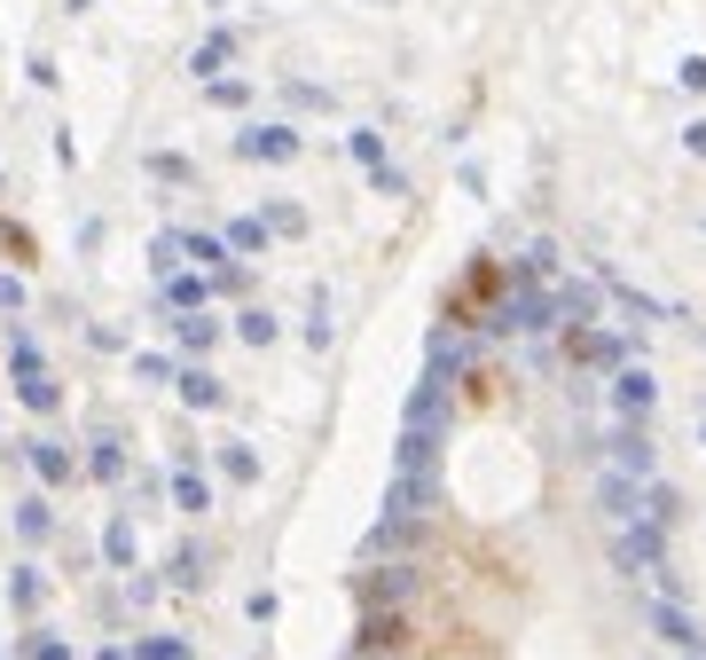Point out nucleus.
<instances>
[{"label": "nucleus", "instance_id": "f257e3e1", "mask_svg": "<svg viewBox=\"0 0 706 660\" xmlns=\"http://www.w3.org/2000/svg\"><path fill=\"white\" fill-rule=\"evenodd\" d=\"M612 566H621V574H652L660 590H675V574H667V543H660V527H644V519L612 535Z\"/></svg>", "mask_w": 706, "mask_h": 660}, {"label": "nucleus", "instance_id": "f03ea898", "mask_svg": "<svg viewBox=\"0 0 706 660\" xmlns=\"http://www.w3.org/2000/svg\"><path fill=\"white\" fill-rule=\"evenodd\" d=\"M408 590H416V566H401V558H385V566L362 574V606H370V613H393Z\"/></svg>", "mask_w": 706, "mask_h": 660}, {"label": "nucleus", "instance_id": "7ed1b4c3", "mask_svg": "<svg viewBox=\"0 0 706 660\" xmlns=\"http://www.w3.org/2000/svg\"><path fill=\"white\" fill-rule=\"evenodd\" d=\"M236 157H251V165H291L299 157V134L291 126H243L236 134Z\"/></svg>", "mask_w": 706, "mask_h": 660}, {"label": "nucleus", "instance_id": "20e7f679", "mask_svg": "<svg viewBox=\"0 0 706 660\" xmlns=\"http://www.w3.org/2000/svg\"><path fill=\"white\" fill-rule=\"evenodd\" d=\"M652 401H660V378H652L644 362H629L621 378H612V409H621L629 425H644V409H652Z\"/></svg>", "mask_w": 706, "mask_h": 660}, {"label": "nucleus", "instance_id": "39448f33", "mask_svg": "<svg viewBox=\"0 0 706 660\" xmlns=\"http://www.w3.org/2000/svg\"><path fill=\"white\" fill-rule=\"evenodd\" d=\"M17 456H24V464L40 472V487H71V472H79V464H71V448H63V441H48V433L17 441Z\"/></svg>", "mask_w": 706, "mask_h": 660}, {"label": "nucleus", "instance_id": "423d86ee", "mask_svg": "<svg viewBox=\"0 0 706 660\" xmlns=\"http://www.w3.org/2000/svg\"><path fill=\"white\" fill-rule=\"evenodd\" d=\"M644 621H652V629H660L675 652H706V629H698V621H691L675 598H652V606H644Z\"/></svg>", "mask_w": 706, "mask_h": 660}, {"label": "nucleus", "instance_id": "0eeeda50", "mask_svg": "<svg viewBox=\"0 0 706 660\" xmlns=\"http://www.w3.org/2000/svg\"><path fill=\"white\" fill-rule=\"evenodd\" d=\"M596 504H604V519L636 527V519H644V479H629V472H604V479H596Z\"/></svg>", "mask_w": 706, "mask_h": 660}, {"label": "nucleus", "instance_id": "6e6552de", "mask_svg": "<svg viewBox=\"0 0 706 660\" xmlns=\"http://www.w3.org/2000/svg\"><path fill=\"white\" fill-rule=\"evenodd\" d=\"M612 472L652 479V433H644V425H621V433H612Z\"/></svg>", "mask_w": 706, "mask_h": 660}, {"label": "nucleus", "instance_id": "1a4fd4ad", "mask_svg": "<svg viewBox=\"0 0 706 660\" xmlns=\"http://www.w3.org/2000/svg\"><path fill=\"white\" fill-rule=\"evenodd\" d=\"M393 644H401V613H370L362 637H353V660H377V652H393Z\"/></svg>", "mask_w": 706, "mask_h": 660}, {"label": "nucleus", "instance_id": "9d476101", "mask_svg": "<svg viewBox=\"0 0 706 660\" xmlns=\"http://www.w3.org/2000/svg\"><path fill=\"white\" fill-rule=\"evenodd\" d=\"M173 385H181V401H189V409H220V401H228V385H220L205 362H189V370L173 378Z\"/></svg>", "mask_w": 706, "mask_h": 660}, {"label": "nucleus", "instance_id": "9b49d317", "mask_svg": "<svg viewBox=\"0 0 706 660\" xmlns=\"http://www.w3.org/2000/svg\"><path fill=\"white\" fill-rule=\"evenodd\" d=\"M205 299H212V276H165V307L173 314H205Z\"/></svg>", "mask_w": 706, "mask_h": 660}, {"label": "nucleus", "instance_id": "f8f14e48", "mask_svg": "<svg viewBox=\"0 0 706 660\" xmlns=\"http://www.w3.org/2000/svg\"><path fill=\"white\" fill-rule=\"evenodd\" d=\"M17 535L24 543H48L55 535V504H48V495H24V504H17Z\"/></svg>", "mask_w": 706, "mask_h": 660}, {"label": "nucleus", "instance_id": "ddd939ff", "mask_svg": "<svg viewBox=\"0 0 706 660\" xmlns=\"http://www.w3.org/2000/svg\"><path fill=\"white\" fill-rule=\"evenodd\" d=\"M173 504H181V512H189V519H197V512H212V479H205V472H189V464H181V472H173Z\"/></svg>", "mask_w": 706, "mask_h": 660}, {"label": "nucleus", "instance_id": "4468645a", "mask_svg": "<svg viewBox=\"0 0 706 660\" xmlns=\"http://www.w3.org/2000/svg\"><path fill=\"white\" fill-rule=\"evenodd\" d=\"M173 339H181V354H205V347L220 339V322H212V314H181V322H173Z\"/></svg>", "mask_w": 706, "mask_h": 660}, {"label": "nucleus", "instance_id": "2eb2a0df", "mask_svg": "<svg viewBox=\"0 0 706 660\" xmlns=\"http://www.w3.org/2000/svg\"><path fill=\"white\" fill-rule=\"evenodd\" d=\"M228 55H236V32H212V40H205V48L189 55V71H197V79H205V87H212V71H220Z\"/></svg>", "mask_w": 706, "mask_h": 660}, {"label": "nucleus", "instance_id": "dca6fc26", "mask_svg": "<svg viewBox=\"0 0 706 660\" xmlns=\"http://www.w3.org/2000/svg\"><path fill=\"white\" fill-rule=\"evenodd\" d=\"M9 598H17V613H40V598H48L40 566H17V574H9Z\"/></svg>", "mask_w": 706, "mask_h": 660}, {"label": "nucleus", "instance_id": "f3484780", "mask_svg": "<svg viewBox=\"0 0 706 660\" xmlns=\"http://www.w3.org/2000/svg\"><path fill=\"white\" fill-rule=\"evenodd\" d=\"M236 339H243V347H276V314H268V307H243V314H236Z\"/></svg>", "mask_w": 706, "mask_h": 660}, {"label": "nucleus", "instance_id": "a211bd4d", "mask_svg": "<svg viewBox=\"0 0 706 660\" xmlns=\"http://www.w3.org/2000/svg\"><path fill=\"white\" fill-rule=\"evenodd\" d=\"M205 566H212V558H205V543H181V550H173V582L197 590V582H205Z\"/></svg>", "mask_w": 706, "mask_h": 660}, {"label": "nucleus", "instance_id": "6ab92c4d", "mask_svg": "<svg viewBox=\"0 0 706 660\" xmlns=\"http://www.w3.org/2000/svg\"><path fill=\"white\" fill-rule=\"evenodd\" d=\"M17 401H24V409H40V417H48V409L63 401V385H55L48 370H40V378H17Z\"/></svg>", "mask_w": 706, "mask_h": 660}, {"label": "nucleus", "instance_id": "aec40b11", "mask_svg": "<svg viewBox=\"0 0 706 660\" xmlns=\"http://www.w3.org/2000/svg\"><path fill=\"white\" fill-rule=\"evenodd\" d=\"M228 252H268V220H228Z\"/></svg>", "mask_w": 706, "mask_h": 660}, {"label": "nucleus", "instance_id": "412c9836", "mask_svg": "<svg viewBox=\"0 0 706 660\" xmlns=\"http://www.w3.org/2000/svg\"><path fill=\"white\" fill-rule=\"evenodd\" d=\"M86 472H95V479H126V448L103 433V441H95V456H86Z\"/></svg>", "mask_w": 706, "mask_h": 660}, {"label": "nucleus", "instance_id": "4be33fe9", "mask_svg": "<svg viewBox=\"0 0 706 660\" xmlns=\"http://www.w3.org/2000/svg\"><path fill=\"white\" fill-rule=\"evenodd\" d=\"M220 472H228L236 487H251V479H259V456H251L243 441H228V448H220Z\"/></svg>", "mask_w": 706, "mask_h": 660}, {"label": "nucleus", "instance_id": "5701e85b", "mask_svg": "<svg viewBox=\"0 0 706 660\" xmlns=\"http://www.w3.org/2000/svg\"><path fill=\"white\" fill-rule=\"evenodd\" d=\"M103 558L111 566H134V519H111L103 527Z\"/></svg>", "mask_w": 706, "mask_h": 660}, {"label": "nucleus", "instance_id": "b1692460", "mask_svg": "<svg viewBox=\"0 0 706 660\" xmlns=\"http://www.w3.org/2000/svg\"><path fill=\"white\" fill-rule=\"evenodd\" d=\"M9 362H17V378H40V370H48L40 347H32V330H17V339H9Z\"/></svg>", "mask_w": 706, "mask_h": 660}, {"label": "nucleus", "instance_id": "393cba45", "mask_svg": "<svg viewBox=\"0 0 706 660\" xmlns=\"http://www.w3.org/2000/svg\"><path fill=\"white\" fill-rule=\"evenodd\" d=\"M134 660H189V644H181V637H142Z\"/></svg>", "mask_w": 706, "mask_h": 660}, {"label": "nucleus", "instance_id": "a878e982", "mask_svg": "<svg viewBox=\"0 0 706 660\" xmlns=\"http://www.w3.org/2000/svg\"><path fill=\"white\" fill-rule=\"evenodd\" d=\"M149 268H157V276H181V236H157V244H149Z\"/></svg>", "mask_w": 706, "mask_h": 660}, {"label": "nucleus", "instance_id": "bb28decb", "mask_svg": "<svg viewBox=\"0 0 706 660\" xmlns=\"http://www.w3.org/2000/svg\"><path fill=\"white\" fill-rule=\"evenodd\" d=\"M621 347H629V339H612V330H589V339H581L589 362H621Z\"/></svg>", "mask_w": 706, "mask_h": 660}, {"label": "nucleus", "instance_id": "cd10ccee", "mask_svg": "<svg viewBox=\"0 0 706 660\" xmlns=\"http://www.w3.org/2000/svg\"><path fill=\"white\" fill-rule=\"evenodd\" d=\"M307 347H314V354L330 347V299H322V291H314V314H307Z\"/></svg>", "mask_w": 706, "mask_h": 660}, {"label": "nucleus", "instance_id": "c85d7f7f", "mask_svg": "<svg viewBox=\"0 0 706 660\" xmlns=\"http://www.w3.org/2000/svg\"><path fill=\"white\" fill-rule=\"evenodd\" d=\"M24 660H71V644H63V637H40V629H32V637H24Z\"/></svg>", "mask_w": 706, "mask_h": 660}, {"label": "nucleus", "instance_id": "c756f323", "mask_svg": "<svg viewBox=\"0 0 706 660\" xmlns=\"http://www.w3.org/2000/svg\"><path fill=\"white\" fill-rule=\"evenodd\" d=\"M299 228H307L299 205H276V213H268V236H299Z\"/></svg>", "mask_w": 706, "mask_h": 660}, {"label": "nucleus", "instance_id": "7c9ffc66", "mask_svg": "<svg viewBox=\"0 0 706 660\" xmlns=\"http://www.w3.org/2000/svg\"><path fill=\"white\" fill-rule=\"evenodd\" d=\"M134 378H142V385H165L173 362H165V354H134Z\"/></svg>", "mask_w": 706, "mask_h": 660}, {"label": "nucleus", "instance_id": "2f4dec72", "mask_svg": "<svg viewBox=\"0 0 706 660\" xmlns=\"http://www.w3.org/2000/svg\"><path fill=\"white\" fill-rule=\"evenodd\" d=\"M353 157H362V165H385V142H377V134L362 126V134H353Z\"/></svg>", "mask_w": 706, "mask_h": 660}, {"label": "nucleus", "instance_id": "473e14b6", "mask_svg": "<svg viewBox=\"0 0 706 660\" xmlns=\"http://www.w3.org/2000/svg\"><path fill=\"white\" fill-rule=\"evenodd\" d=\"M17 307H24V283H17V276H0V314H17Z\"/></svg>", "mask_w": 706, "mask_h": 660}, {"label": "nucleus", "instance_id": "72a5a7b5", "mask_svg": "<svg viewBox=\"0 0 706 660\" xmlns=\"http://www.w3.org/2000/svg\"><path fill=\"white\" fill-rule=\"evenodd\" d=\"M683 87H691V95H706V55H691V63H683Z\"/></svg>", "mask_w": 706, "mask_h": 660}, {"label": "nucleus", "instance_id": "f704fd0d", "mask_svg": "<svg viewBox=\"0 0 706 660\" xmlns=\"http://www.w3.org/2000/svg\"><path fill=\"white\" fill-rule=\"evenodd\" d=\"M683 149H691V157H706V118H691V126H683Z\"/></svg>", "mask_w": 706, "mask_h": 660}, {"label": "nucleus", "instance_id": "c9c22d12", "mask_svg": "<svg viewBox=\"0 0 706 660\" xmlns=\"http://www.w3.org/2000/svg\"><path fill=\"white\" fill-rule=\"evenodd\" d=\"M95 660H134V652H118V644H103V652H95Z\"/></svg>", "mask_w": 706, "mask_h": 660}, {"label": "nucleus", "instance_id": "e433bc0d", "mask_svg": "<svg viewBox=\"0 0 706 660\" xmlns=\"http://www.w3.org/2000/svg\"><path fill=\"white\" fill-rule=\"evenodd\" d=\"M691 660H706V652H691Z\"/></svg>", "mask_w": 706, "mask_h": 660}]
</instances>
